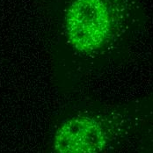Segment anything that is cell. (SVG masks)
<instances>
[{
	"label": "cell",
	"instance_id": "6da1fadb",
	"mask_svg": "<svg viewBox=\"0 0 153 153\" xmlns=\"http://www.w3.org/2000/svg\"><path fill=\"white\" fill-rule=\"evenodd\" d=\"M114 24V14L106 0H73L65 16V33L76 50L90 53L109 40Z\"/></svg>",
	"mask_w": 153,
	"mask_h": 153
},
{
	"label": "cell",
	"instance_id": "7a4b0ae2",
	"mask_svg": "<svg viewBox=\"0 0 153 153\" xmlns=\"http://www.w3.org/2000/svg\"><path fill=\"white\" fill-rule=\"evenodd\" d=\"M108 134L96 118L84 115L65 121L53 139L56 153H100L108 143Z\"/></svg>",
	"mask_w": 153,
	"mask_h": 153
}]
</instances>
